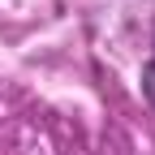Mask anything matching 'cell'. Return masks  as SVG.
<instances>
[{
	"instance_id": "1",
	"label": "cell",
	"mask_w": 155,
	"mask_h": 155,
	"mask_svg": "<svg viewBox=\"0 0 155 155\" xmlns=\"http://www.w3.org/2000/svg\"><path fill=\"white\" fill-rule=\"evenodd\" d=\"M142 95H147V104L155 108V61L142 65Z\"/></svg>"
},
{
	"instance_id": "2",
	"label": "cell",
	"mask_w": 155,
	"mask_h": 155,
	"mask_svg": "<svg viewBox=\"0 0 155 155\" xmlns=\"http://www.w3.org/2000/svg\"><path fill=\"white\" fill-rule=\"evenodd\" d=\"M151 61H155V56H151Z\"/></svg>"
}]
</instances>
